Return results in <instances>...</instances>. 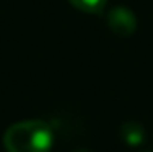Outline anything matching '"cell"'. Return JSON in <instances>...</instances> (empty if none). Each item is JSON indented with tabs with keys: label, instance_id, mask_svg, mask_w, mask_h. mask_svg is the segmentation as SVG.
<instances>
[{
	"label": "cell",
	"instance_id": "cell-5",
	"mask_svg": "<svg viewBox=\"0 0 153 152\" xmlns=\"http://www.w3.org/2000/svg\"><path fill=\"white\" fill-rule=\"evenodd\" d=\"M76 152H90L88 149H80V151H76Z\"/></svg>",
	"mask_w": 153,
	"mask_h": 152
},
{
	"label": "cell",
	"instance_id": "cell-6",
	"mask_svg": "<svg viewBox=\"0 0 153 152\" xmlns=\"http://www.w3.org/2000/svg\"><path fill=\"white\" fill-rule=\"evenodd\" d=\"M147 152H150V151H147Z\"/></svg>",
	"mask_w": 153,
	"mask_h": 152
},
{
	"label": "cell",
	"instance_id": "cell-1",
	"mask_svg": "<svg viewBox=\"0 0 153 152\" xmlns=\"http://www.w3.org/2000/svg\"><path fill=\"white\" fill-rule=\"evenodd\" d=\"M52 128L41 119L15 123L3 134L7 152H49L52 149Z\"/></svg>",
	"mask_w": 153,
	"mask_h": 152
},
{
	"label": "cell",
	"instance_id": "cell-4",
	"mask_svg": "<svg viewBox=\"0 0 153 152\" xmlns=\"http://www.w3.org/2000/svg\"><path fill=\"white\" fill-rule=\"evenodd\" d=\"M68 2H70L72 7H75L80 12L96 15V13H101L106 8L108 0H68Z\"/></svg>",
	"mask_w": 153,
	"mask_h": 152
},
{
	"label": "cell",
	"instance_id": "cell-2",
	"mask_svg": "<svg viewBox=\"0 0 153 152\" xmlns=\"http://www.w3.org/2000/svg\"><path fill=\"white\" fill-rule=\"evenodd\" d=\"M106 21L109 30L121 38L130 36L137 30V18L134 15V12L122 5H117L109 10Z\"/></svg>",
	"mask_w": 153,
	"mask_h": 152
},
{
	"label": "cell",
	"instance_id": "cell-3",
	"mask_svg": "<svg viewBox=\"0 0 153 152\" xmlns=\"http://www.w3.org/2000/svg\"><path fill=\"white\" fill-rule=\"evenodd\" d=\"M121 134H122V139L126 144H129V146H138L145 139V129L142 124H138L135 121H130V123L122 124Z\"/></svg>",
	"mask_w": 153,
	"mask_h": 152
}]
</instances>
